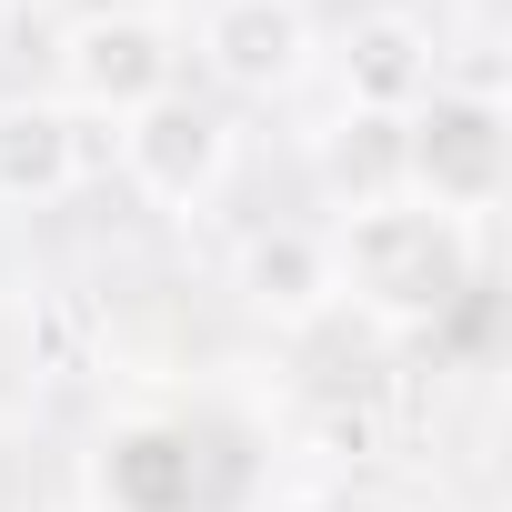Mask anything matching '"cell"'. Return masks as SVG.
Here are the masks:
<instances>
[{"instance_id":"obj_1","label":"cell","mask_w":512,"mask_h":512,"mask_svg":"<svg viewBox=\"0 0 512 512\" xmlns=\"http://www.w3.org/2000/svg\"><path fill=\"white\" fill-rule=\"evenodd\" d=\"M332 282L372 312V322H392V332H432L462 292H482V221H452V211H432V201H372V211H352L342 221V241H332Z\"/></svg>"},{"instance_id":"obj_2","label":"cell","mask_w":512,"mask_h":512,"mask_svg":"<svg viewBox=\"0 0 512 512\" xmlns=\"http://www.w3.org/2000/svg\"><path fill=\"white\" fill-rule=\"evenodd\" d=\"M402 191L452 211V221H482L502 201V101H492V81H462V91H432L422 111H402Z\"/></svg>"},{"instance_id":"obj_3","label":"cell","mask_w":512,"mask_h":512,"mask_svg":"<svg viewBox=\"0 0 512 512\" xmlns=\"http://www.w3.org/2000/svg\"><path fill=\"white\" fill-rule=\"evenodd\" d=\"M61 81H71L81 111L131 121L141 101L181 91V41H171V21H151V11H101V21H81V31L61 41Z\"/></svg>"},{"instance_id":"obj_4","label":"cell","mask_w":512,"mask_h":512,"mask_svg":"<svg viewBox=\"0 0 512 512\" xmlns=\"http://www.w3.org/2000/svg\"><path fill=\"white\" fill-rule=\"evenodd\" d=\"M121 161H131V181H141L161 211H191V201H211L221 171H231V121H221L211 101H191V91H161V101H141V111L121 121Z\"/></svg>"},{"instance_id":"obj_5","label":"cell","mask_w":512,"mask_h":512,"mask_svg":"<svg viewBox=\"0 0 512 512\" xmlns=\"http://www.w3.org/2000/svg\"><path fill=\"white\" fill-rule=\"evenodd\" d=\"M201 71L272 101L312 71V11L302 0H201Z\"/></svg>"},{"instance_id":"obj_6","label":"cell","mask_w":512,"mask_h":512,"mask_svg":"<svg viewBox=\"0 0 512 512\" xmlns=\"http://www.w3.org/2000/svg\"><path fill=\"white\" fill-rule=\"evenodd\" d=\"M432 91H442V51H432V31H422L412 11H362L352 41H342V111H382V121H402V111H422Z\"/></svg>"},{"instance_id":"obj_7","label":"cell","mask_w":512,"mask_h":512,"mask_svg":"<svg viewBox=\"0 0 512 512\" xmlns=\"http://www.w3.org/2000/svg\"><path fill=\"white\" fill-rule=\"evenodd\" d=\"M231 282H241V302L262 312V322H312V312H332V241L322 231H302V221H272V231H251L241 241V262H231Z\"/></svg>"},{"instance_id":"obj_8","label":"cell","mask_w":512,"mask_h":512,"mask_svg":"<svg viewBox=\"0 0 512 512\" xmlns=\"http://www.w3.org/2000/svg\"><path fill=\"white\" fill-rule=\"evenodd\" d=\"M101 492H111V512H191L201 502V442L171 422H131L101 442Z\"/></svg>"},{"instance_id":"obj_9","label":"cell","mask_w":512,"mask_h":512,"mask_svg":"<svg viewBox=\"0 0 512 512\" xmlns=\"http://www.w3.org/2000/svg\"><path fill=\"white\" fill-rule=\"evenodd\" d=\"M81 181V121L61 101H0V201H61Z\"/></svg>"},{"instance_id":"obj_10","label":"cell","mask_w":512,"mask_h":512,"mask_svg":"<svg viewBox=\"0 0 512 512\" xmlns=\"http://www.w3.org/2000/svg\"><path fill=\"white\" fill-rule=\"evenodd\" d=\"M322 171H332V191H342L352 211L402 201V121H382V111H342L332 141H322Z\"/></svg>"},{"instance_id":"obj_11","label":"cell","mask_w":512,"mask_h":512,"mask_svg":"<svg viewBox=\"0 0 512 512\" xmlns=\"http://www.w3.org/2000/svg\"><path fill=\"white\" fill-rule=\"evenodd\" d=\"M262 512H342V502H332V492H312V482H302V492H272V502H262Z\"/></svg>"}]
</instances>
